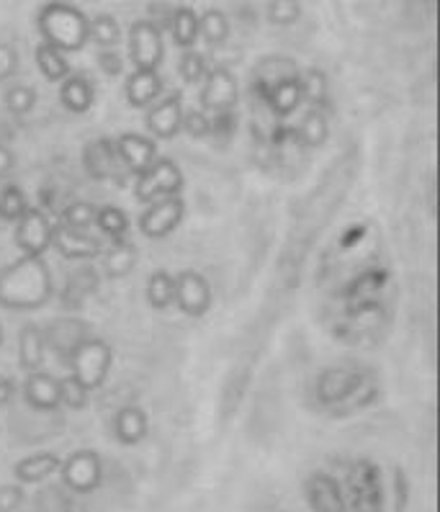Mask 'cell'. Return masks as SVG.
Listing matches in <instances>:
<instances>
[{
	"label": "cell",
	"mask_w": 440,
	"mask_h": 512,
	"mask_svg": "<svg viewBox=\"0 0 440 512\" xmlns=\"http://www.w3.org/2000/svg\"><path fill=\"white\" fill-rule=\"evenodd\" d=\"M345 502L348 512H384V479L374 461L361 458L350 466Z\"/></svg>",
	"instance_id": "cell-4"
},
{
	"label": "cell",
	"mask_w": 440,
	"mask_h": 512,
	"mask_svg": "<svg viewBox=\"0 0 440 512\" xmlns=\"http://www.w3.org/2000/svg\"><path fill=\"white\" fill-rule=\"evenodd\" d=\"M52 245L60 250V255L70 260H93L101 255V242L91 237L83 229H70L65 224H52Z\"/></svg>",
	"instance_id": "cell-16"
},
{
	"label": "cell",
	"mask_w": 440,
	"mask_h": 512,
	"mask_svg": "<svg viewBox=\"0 0 440 512\" xmlns=\"http://www.w3.org/2000/svg\"><path fill=\"white\" fill-rule=\"evenodd\" d=\"M103 266H106L109 278H127L134 271V266H137V247L127 240L114 242V247L106 253Z\"/></svg>",
	"instance_id": "cell-29"
},
{
	"label": "cell",
	"mask_w": 440,
	"mask_h": 512,
	"mask_svg": "<svg viewBox=\"0 0 440 512\" xmlns=\"http://www.w3.org/2000/svg\"><path fill=\"white\" fill-rule=\"evenodd\" d=\"M70 368H73V376L80 384L93 392V389H101L109 379L111 363H114V353H111L109 343H103L101 338H85L78 348L73 350V356L67 358Z\"/></svg>",
	"instance_id": "cell-5"
},
{
	"label": "cell",
	"mask_w": 440,
	"mask_h": 512,
	"mask_svg": "<svg viewBox=\"0 0 440 512\" xmlns=\"http://www.w3.org/2000/svg\"><path fill=\"white\" fill-rule=\"evenodd\" d=\"M145 299L152 309H168L175 304V276L168 271H155L147 278Z\"/></svg>",
	"instance_id": "cell-28"
},
{
	"label": "cell",
	"mask_w": 440,
	"mask_h": 512,
	"mask_svg": "<svg viewBox=\"0 0 440 512\" xmlns=\"http://www.w3.org/2000/svg\"><path fill=\"white\" fill-rule=\"evenodd\" d=\"M19 73V55L11 44H0V80H8Z\"/></svg>",
	"instance_id": "cell-45"
},
{
	"label": "cell",
	"mask_w": 440,
	"mask_h": 512,
	"mask_svg": "<svg viewBox=\"0 0 440 512\" xmlns=\"http://www.w3.org/2000/svg\"><path fill=\"white\" fill-rule=\"evenodd\" d=\"M60 461L62 458L57 456V453H49V451L31 453V456H24L21 461H16V466H13V476H16V482L19 484H42L47 482L49 476L57 474Z\"/></svg>",
	"instance_id": "cell-20"
},
{
	"label": "cell",
	"mask_w": 440,
	"mask_h": 512,
	"mask_svg": "<svg viewBox=\"0 0 440 512\" xmlns=\"http://www.w3.org/2000/svg\"><path fill=\"white\" fill-rule=\"evenodd\" d=\"M44 358H47V345L44 335L37 325H26L19 335V363L26 374L42 371Z\"/></svg>",
	"instance_id": "cell-24"
},
{
	"label": "cell",
	"mask_w": 440,
	"mask_h": 512,
	"mask_svg": "<svg viewBox=\"0 0 440 512\" xmlns=\"http://www.w3.org/2000/svg\"><path fill=\"white\" fill-rule=\"evenodd\" d=\"M147 132L157 139H173L178 137L183 124V101L181 96L175 93V96L163 98V101H157L155 106L150 109L145 119Z\"/></svg>",
	"instance_id": "cell-15"
},
{
	"label": "cell",
	"mask_w": 440,
	"mask_h": 512,
	"mask_svg": "<svg viewBox=\"0 0 440 512\" xmlns=\"http://www.w3.org/2000/svg\"><path fill=\"white\" fill-rule=\"evenodd\" d=\"M181 129H186L193 139H201L211 132V119L204 111H183Z\"/></svg>",
	"instance_id": "cell-42"
},
{
	"label": "cell",
	"mask_w": 440,
	"mask_h": 512,
	"mask_svg": "<svg viewBox=\"0 0 440 512\" xmlns=\"http://www.w3.org/2000/svg\"><path fill=\"white\" fill-rule=\"evenodd\" d=\"M37 67L49 83H62L70 75V62H67L65 52H60V49L47 42L37 47Z\"/></svg>",
	"instance_id": "cell-27"
},
{
	"label": "cell",
	"mask_w": 440,
	"mask_h": 512,
	"mask_svg": "<svg viewBox=\"0 0 440 512\" xmlns=\"http://www.w3.org/2000/svg\"><path fill=\"white\" fill-rule=\"evenodd\" d=\"M268 98V106H271V111L276 116H281V119H286V116L294 114L299 106H302L304 96H302V85H299V75L296 78H286L281 80V83L271 85L266 93Z\"/></svg>",
	"instance_id": "cell-23"
},
{
	"label": "cell",
	"mask_w": 440,
	"mask_h": 512,
	"mask_svg": "<svg viewBox=\"0 0 440 512\" xmlns=\"http://www.w3.org/2000/svg\"><path fill=\"white\" fill-rule=\"evenodd\" d=\"M299 85H302L304 101L322 103L327 98V78L322 70H309V73L299 75Z\"/></svg>",
	"instance_id": "cell-40"
},
{
	"label": "cell",
	"mask_w": 440,
	"mask_h": 512,
	"mask_svg": "<svg viewBox=\"0 0 440 512\" xmlns=\"http://www.w3.org/2000/svg\"><path fill=\"white\" fill-rule=\"evenodd\" d=\"M29 209V201H26V193L21 186H6L0 191V219L3 222H19L21 214Z\"/></svg>",
	"instance_id": "cell-35"
},
{
	"label": "cell",
	"mask_w": 440,
	"mask_h": 512,
	"mask_svg": "<svg viewBox=\"0 0 440 512\" xmlns=\"http://www.w3.org/2000/svg\"><path fill=\"white\" fill-rule=\"evenodd\" d=\"M11 397H13V384L6 379V376H0V404H6Z\"/></svg>",
	"instance_id": "cell-48"
},
{
	"label": "cell",
	"mask_w": 440,
	"mask_h": 512,
	"mask_svg": "<svg viewBox=\"0 0 440 512\" xmlns=\"http://www.w3.org/2000/svg\"><path fill=\"white\" fill-rule=\"evenodd\" d=\"M170 34H173V42L181 49H193L199 42V13L188 6L173 8V16H170L168 24Z\"/></svg>",
	"instance_id": "cell-26"
},
{
	"label": "cell",
	"mask_w": 440,
	"mask_h": 512,
	"mask_svg": "<svg viewBox=\"0 0 440 512\" xmlns=\"http://www.w3.org/2000/svg\"><path fill=\"white\" fill-rule=\"evenodd\" d=\"M211 286L201 273L183 271L175 276V304L188 317H204L211 309Z\"/></svg>",
	"instance_id": "cell-12"
},
{
	"label": "cell",
	"mask_w": 440,
	"mask_h": 512,
	"mask_svg": "<svg viewBox=\"0 0 440 512\" xmlns=\"http://www.w3.org/2000/svg\"><path fill=\"white\" fill-rule=\"evenodd\" d=\"M183 188V170L168 160V157H157L155 163L147 170L137 173L134 181V196L142 204L163 199V196H175Z\"/></svg>",
	"instance_id": "cell-7"
},
{
	"label": "cell",
	"mask_w": 440,
	"mask_h": 512,
	"mask_svg": "<svg viewBox=\"0 0 440 512\" xmlns=\"http://www.w3.org/2000/svg\"><path fill=\"white\" fill-rule=\"evenodd\" d=\"M302 16L299 0H268V21L273 26H294Z\"/></svg>",
	"instance_id": "cell-37"
},
{
	"label": "cell",
	"mask_w": 440,
	"mask_h": 512,
	"mask_svg": "<svg viewBox=\"0 0 440 512\" xmlns=\"http://www.w3.org/2000/svg\"><path fill=\"white\" fill-rule=\"evenodd\" d=\"M330 137V124H327L325 114L320 109H312L304 114L302 124H299V139L307 147H322Z\"/></svg>",
	"instance_id": "cell-33"
},
{
	"label": "cell",
	"mask_w": 440,
	"mask_h": 512,
	"mask_svg": "<svg viewBox=\"0 0 440 512\" xmlns=\"http://www.w3.org/2000/svg\"><path fill=\"white\" fill-rule=\"evenodd\" d=\"M183 214H186V204H183L181 193L163 196V199L152 201L150 209L139 217V232L150 240H165L183 222Z\"/></svg>",
	"instance_id": "cell-8"
},
{
	"label": "cell",
	"mask_w": 440,
	"mask_h": 512,
	"mask_svg": "<svg viewBox=\"0 0 440 512\" xmlns=\"http://www.w3.org/2000/svg\"><path fill=\"white\" fill-rule=\"evenodd\" d=\"M3 340H6V332H3V325H0V345H3Z\"/></svg>",
	"instance_id": "cell-49"
},
{
	"label": "cell",
	"mask_w": 440,
	"mask_h": 512,
	"mask_svg": "<svg viewBox=\"0 0 440 512\" xmlns=\"http://www.w3.org/2000/svg\"><path fill=\"white\" fill-rule=\"evenodd\" d=\"M237 98H240V88H237V78L227 70V67H214L206 70L204 88H201V106L211 114H222V111L235 109Z\"/></svg>",
	"instance_id": "cell-11"
},
{
	"label": "cell",
	"mask_w": 440,
	"mask_h": 512,
	"mask_svg": "<svg viewBox=\"0 0 440 512\" xmlns=\"http://www.w3.org/2000/svg\"><path fill=\"white\" fill-rule=\"evenodd\" d=\"M62 479V487L70 489L73 494H93L103 482V461L91 448H78L65 461H60L57 469Z\"/></svg>",
	"instance_id": "cell-6"
},
{
	"label": "cell",
	"mask_w": 440,
	"mask_h": 512,
	"mask_svg": "<svg viewBox=\"0 0 440 512\" xmlns=\"http://www.w3.org/2000/svg\"><path fill=\"white\" fill-rule=\"evenodd\" d=\"M83 163L91 178H96V181H109L111 175L116 173V163H119L114 142L111 139H96V142H91L83 152Z\"/></svg>",
	"instance_id": "cell-22"
},
{
	"label": "cell",
	"mask_w": 440,
	"mask_h": 512,
	"mask_svg": "<svg viewBox=\"0 0 440 512\" xmlns=\"http://www.w3.org/2000/svg\"><path fill=\"white\" fill-rule=\"evenodd\" d=\"M150 433V417L142 407L137 404H129V407H121L114 417V438L119 440L121 446H139L142 440Z\"/></svg>",
	"instance_id": "cell-19"
},
{
	"label": "cell",
	"mask_w": 440,
	"mask_h": 512,
	"mask_svg": "<svg viewBox=\"0 0 440 512\" xmlns=\"http://www.w3.org/2000/svg\"><path fill=\"white\" fill-rule=\"evenodd\" d=\"M52 296V273L42 255H21L0 271V307L29 312Z\"/></svg>",
	"instance_id": "cell-1"
},
{
	"label": "cell",
	"mask_w": 440,
	"mask_h": 512,
	"mask_svg": "<svg viewBox=\"0 0 440 512\" xmlns=\"http://www.w3.org/2000/svg\"><path fill=\"white\" fill-rule=\"evenodd\" d=\"M178 70H181V75H183V80H186V83H191V85L201 83V80H204V75H206L204 55H199L196 49H186V52H183V57H181V65H178Z\"/></svg>",
	"instance_id": "cell-41"
},
{
	"label": "cell",
	"mask_w": 440,
	"mask_h": 512,
	"mask_svg": "<svg viewBox=\"0 0 440 512\" xmlns=\"http://www.w3.org/2000/svg\"><path fill=\"white\" fill-rule=\"evenodd\" d=\"M24 399L31 410L52 412L60 407V381L52 374L34 371L24 381Z\"/></svg>",
	"instance_id": "cell-18"
},
{
	"label": "cell",
	"mask_w": 440,
	"mask_h": 512,
	"mask_svg": "<svg viewBox=\"0 0 440 512\" xmlns=\"http://www.w3.org/2000/svg\"><path fill=\"white\" fill-rule=\"evenodd\" d=\"M199 37H204L211 47H219L230 37V19L217 8H211L204 16H199Z\"/></svg>",
	"instance_id": "cell-32"
},
{
	"label": "cell",
	"mask_w": 440,
	"mask_h": 512,
	"mask_svg": "<svg viewBox=\"0 0 440 512\" xmlns=\"http://www.w3.org/2000/svg\"><path fill=\"white\" fill-rule=\"evenodd\" d=\"M98 289V273L93 266H83L67 278V289H65V304H83L93 291Z\"/></svg>",
	"instance_id": "cell-30"
},
{
	"label": "cell",
	"mask_w": 440,
	"mask_h": 512,
	"mask_svg": "<svg viewBox=\"0 0 440 512\" xmlns=\"http://www.w3.org/2000/svg\"><path fill=\"white\" fill-rule=\"evenodd\" d=\"M121 39V26L109 13H98L88 19V42H96L101 49H114Z\"/></svg>",
	"instance_id": "cell-31"
},
{
	"label": "cell",
	"mask_w": 440,
	"mask_h": 512,
	"mask_svg": "<svg viewBox=\"0 0 440 512\" xmlns=\"http://www.w3.org/2000/svg\"><path fill=\"white\" fill-rule=\"evenodd\" d=\"M114 147L121 163L127 165V170H132L134 175L147 170L157 160L155 139L142 137V134H134V132L121 134V137L114 142Z\"/></svg>",
	"instance_id": "cell-17"
},
{
	"label": "cell",
	"mask_w": 440,
	"mask_h": 512,
	"mask_svg": "<svg viewBox=\"0 0 440 512\" xmlns=\"http://www.w3.org/2000/svg\"><path fill=\"white\" fill-rule=\"evenodd\" d=\"M98 67H101L103 75L116 78V75H121V70H124V60H121V55L116 49H101V52H98Z\"/></svg>",
	"instance_id": "cell-44"
},
{
	"label": "cell",
	"mask_w": 440,
	"mask_h": 512,
	"mask_svg": "<svg viewBox=\"0 0 440 512\" xmlns=\"http://www.w3.org/2000/svg\"><path fill=\"white\" fill-rule=\"evenodd\" d=\"M44 345L47 350L57 353L62 361L73 356V350L83 343L85 338H91V330L83 320H73V317H62V320L49 322L47 330H42Z\"/></svg>",
	"instance_id": "cell-14"
},
{
	"label": "cell",
	"mask_w": 440,
	"mask_h": 512,
	"mask_svg": "<svg viewBox=\"0 0 440 512\" xmlns=\"http://www.w3.org/2000/svg\"><path fill=\"white\" fill-rule=\"evenodd\" d=\"M374 394V381L356 366L327 368L317 379V399L330 410H338L348 402H358L356 407H366Z\"/></svg>",
	"instance_id": "cell-3"
},
{
	"label": "cell",
	"mask_w": 440,
	"mask_h": 512,
	"mask_svg": "<svg viewBox=\"0 0 440 512\" xmlns=\"http://www.w3.org/2000/svg\"><path fill=\"white\" fill-rule=\"evenodd\" d=\"M39 34L60 52H80L88 44V16L70 3H47L37 19Z\"/></svg>",
	"instance_id": "cell-2"
},
{
	"label": "cell",
	"mask_w": 440,
	"mask_h": 512,
	"mask_svg": "<svg viewBox=\"0 0 440 512\" xmlns=\"http://www.w3.org/2000/svg\"><path fill=\"white\" fill-rule=\"evenodd\" d=\"M127 103L132 109H147L163 93V78L157 70H134L127 78Z\"/></svg>",
	"instance_id": "cell-21"
},
{
	"label": "cell",
	"mask_w": 440,
	"mask_h": 512,
	"mask_svg": "<svg viewBox=\"0 0 440 512\" xmlns=\"http://www.w3.org/2000/svg\"><path fill=\"white\" fill-rule=\"evenodd\" d=\"M11 170H13V155L11 150L0 142V178L11 173Z\"/></svg>",
	"instance_id": "cell-47"
},
{
	"label": "cell",
	"mask_w": 440,
	"mask_h": 512,
	"mask_svg": "<svg viewBox=\"0 0 440 512\" xmlns=\"http://www.w3.org/2000/svg\"><path fill=\"white\" fill-rule=\"evenodd\" d=\"M88 397H91V392H88L73 374L65 376V379L60 381V407L83 410L85 404H88Z\"/></svg>",
	"instance_id": "cell-38"
},
{
	"label": "cell",
	"mask_w": 440,
	"mask_h": 512,
	"mask_svg": "<svg viewBox=\"0 0 440 512\" xmlns=\"http://www.w3.org/2000/svg\"><path fill=\"white\" fill-rule=\"evenodd\" d=\"M96 224L103 235H109L114 242L127 240L129 219H127V214L119 209V206H103V209H98Z\"/></svg>",
	"instance_id": "cell-34"
},
{
	"label": "cell",
	"mask_w": 440,
	"mask_h": 512,
	"mask_svg": "<svg viewBox=\"0 0 440 512\" xmlns=\"http://www.w3.org/2000/svg\"><path fill=\"white\" fill-rule=\"evenodd\" d=\"M304 500L312 512H348L343 484L332 474L314 471L304 482Z\"/></svg>",
	"instance_id": "cell-10"
},
{
	"label": "cell",
	"mask_w": 440,
	"mask_h": 512,
	"mask_svg": "<svg viewBox=\"0 0 440 512\" xmlns=\"http://www.w3.org/2000/svg\"><path fill=\"white\" fill-rule=\"evenodd\" d=\"M6 109L16 116H24L34 109V103H37V91L29 88V85H13L6 91Z\"/></svg>",
	"instance_id": "cell-39"
},
{
	"label": "cell",
	"mask_w": 440,
	"mask_h": 512,
	"mask_svg": "<svg viewBox=\"0 0 440 512\" xmlns=\"http://www.w3.org/2000/svg\"><path fill=\"white\" fill-rule=\"evenodd\" d=\"M24 500V484H0V512H16Z\"/></svg>",
	"instance_id": "cell-43"
},
{
	"label": "cell",
	"mask_w": 440,
	"mask_h": 512,
	"mask_svg": "<svg viewBox=\"0 0 440 512\" xmlns=\"http://www.w3.org/2000/svg\"><path fill=\"white\" fill-rule=\"evenodd\" d=\"M62 106L73 114H85L93 106V85L85 75H67L60 83Z\"/></svg>",
	"instance_id": "cell-25"
},
{
	"label": "cell",
	"mask_w": 440,
	"mask_h": 512,
	"mask_svg": "<svg viewBox=\"0 0 440 512\" xmlns=\"http://www.w3.org/2000/svg\"><path fill=\"white\" fill-rule=\"evenodd\" d=\"M16 245L24 255H44L52 245V222L39 209H26L16 222Z\"/></svg>",
	"instance_id": "cell-13"
},
{
	"label": "cell",
	"mask_w": 440,
	"mask_h": 512,
	"mask_svg": "<svg viewBox=\"0 0 440 512\" xmlns=\"http://www.w3.org/2000/svg\"><path fill=\"white\" fill-rule=\"evenodd\" d=\"M96 217H98V206L88 204V201H75V204H70L65 211H62L60 224H65V227L70 229H83V232H88V229L96 224Z\"/></svg>",
	"instance_id": "cell-36"
},
{
	"label": "cell",
	"mask_w": 440,
	"mask_h": 512,
	"mask_svg": "<svg viewBox=\"0 0 440 512\" xmlns=\"http://www.w3.org/2000/svg\"><path fill=\"white\" fill-rule=\"evenodd\" d=\"M129 57L134 70H157L165 57L163 34L152 21H134L129 29Z\"/></svg>",
	"instance_id": "cell-9"
},
{
	"label": "cell",
	"mask_w": 440,
	"mask_h": 512,
	"mask_svg": "<svg viewBox=\"0 0 440 512\" xmlns=\"http://www.w3.org/2000/svg\"><path fill=\"white\" fill-rule=\"evenodd\" d=\"M394 487H397V512H404L407 505V476L402 469L394 471Z\"/></svg>",
	"instance_id": "cell-46"
}]
</instances>
